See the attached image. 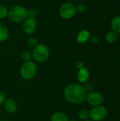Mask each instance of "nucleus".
<instances>
[{
  "instance_id": "obj_1",
  "label": "nucleus",
  "mask_w": 120,
  "mask_h": 121,
  "mask_svg": "<svg viewBox=\"0 0 120 121\" xmlns=\"http://www.w3.org/2000/svg\"><path fill=\"white\" fill-rule=\"evenodd\" d=\"M65 100L71 104L79 105L86 101L87 93L83 86L78 83H72L67 85L63 91Z\"/></svg>"
},
{
  "instance_id": "obj_2",
  "label": "nucleus",
  "mask_w": 120,
  "mask_h": 121,
  "mask_svg": "<svg viewBox=\"0 0 120 121\" xmlns=\"http://www.w3.org/2000/svg\"><path fill=\"white\" fill-rule=\"evenodd\" d=\"M8 18L14 23H23L28 18L27 9L20 5H15L8 9Z\"/></svg>"
},
{
  "instance_id": "obj_3",
  "label": "nucleus",
  "mask_w": 120,
  "mask_h": 121,
  "mask_svg": "<svg viewBox=\"0 0 120 121\" xmlns=\"http://www.w3.org/2000/svg\"><path fill=\"white\" fill-rule=\"evenodd\" d=\"M32 58L37 63H43L46 62L50 55L49 48L42 43H38L34 48H33Z\"/></svg>"
},
{
  "instance_id": "obj_4",
  "label": "nucleus",
  "mask_w": 120,
  "mask_h": 121,
  "mask_svg": "<svg viewBox=\"0 0 120 121\" xmlns=\"http://www.w3.org/2000/svg\"><path fill=\"white\" fill-rule=\"evenodd\" d=\"M37 73V66L33 61L23 62L20 67V75L25 80L33 79Z\"/></svg>"
},
{
  "instance_id": "obj_5",
  "label": "nucleus",
  "mask_w": 120,
  "mask_h": 121,
  "mask_svg": "<svg viewBox=\"0 0 120 121\" xmlns=\"http://www.w3.org/2000/svg\"><path fill=\"white\" fill-rule=\"evenodd\" d=\"M59 14L61 18L65 20L72 18L76 14V5L71 2H66L62 4L59 9Z\"/></svg>"
},
{
  "instance_id": "obj_6",
  "label": "nucleus",
  "mask_w": 120,
  "mask_h": 121,
  "mask_svg": "<svg viewBox=\"0 0 120 121\" xmlns=\"http://www.w3.org/2000/svg\"><path fill=\"white\" fill-rule=\"evenodd\" d=\"M107 116V109L102 105L93 107L90 111L89 118L93 121H101Z\"/></svg>"
},
{
  "instance_id": "obj_7",
  "label": "nucleus",
  "mask_w": 120,
  "mask_h": 121,
  "mask_svg": "<svg viewBox=\"0 0 120 121\" xmlns=\"http://www.w3.org/2000/svg\"><path fill=\"white\" fill-rule=\"evenodd\" d=\"M86 101L90 106L95 107L102 104L103 102V96L100 92L93 91L87 94Z\"/></svg>"
},
{
  "instance_id": "obj_8",
  "label": "nucleus",
  "mask_w": 120,
  "mask_h": 121,
  "mask_svg": "<svg viewBox=\"0 0 120 121\" xmlns=\"http://www.w3.org/2000/svg\"><path fill=\"white\" fill-rule=\"evenodd\" d=\"M37 28V21L35 18H27L22 23V30L26 35L33 34Z\"/></svg>"
},
{
  "instance_id": "obj_9",
  "label": "nucleus",
  "mask_w": 120,
  "mask_h": 121,
  "mask_svg": "<svg viewBox=\"0 0 120 121\" xmlns=\"http://www.w3.org/2000/svg\"><path fill=\"white\" fill-rule=\"evenodd\" d=\"M4 111L8 113H13L17 111L18 104L15 100L12 99H6L5 101L3 104Z\"/></svg>"
},
{
  "instance_id": "obj_10",
  "label": "nucleus",
  "mask_w": 120,
  "mask_h": 121,
  "mask_svg": "<svg viewBox=\"0 0 120 121\" xmlns=\"http://www.w3.org/2000/svg\"><path fill=\"white\" fill-rule=\"evenodd\" d=\"M90 77V72L88 69L86 67L79 69L77 73V79L78 81L81 84H85L87 82Z\"/></svg>"
},
{
  "instance_id": "obj_11",
  "label": "nucleus",
  "mask_w": 120,
  "mask_h": 121,
  "mask_svg": "<svg viewBox=\"0 0 120 121\" xmlns=\"http://www.w3.org/2000/svg\"><path fill=\"white\" fill-rule=\"evenodd\" d=\"M91 36V33L88 30H82L76 35V42L79 44H84L90 40Z\"/></svg>"
},
{
  "instance_id": "obj_12",
  "label": "nucleus",
  "mask_w": 120,
  "mask_h": 121,
  "mask_svg": "<svg viewBox=\"0 0 120 121\" xmlns=\"http://www.w3.org/2000/svg\"><path fill=\"white\" fill-rule=\"evenodd\" d=\"M68 116L62 111H56L50 117V121H69Z\"/></svg>"
},
{
  "instance_id": "obj_13",
  "label": "nucleus",
  "mask_w": 120,
  "mask_h": 121,
  "mask_svg": "<svg viewBox=\"0 0 120 121\" xmlns=\"http://www.w3.org/2000/svg\"><path fill=\"white\" fill-rule=\"evenodd\" d=\"M110 26L112 28V30L115 31L117 34L120 33V16H114L112 18Z\"/></svg>"
},
{
  "instance_id": "obj_14",
  "label": "nucleus",
  "mask_w": 120,
  "mask_h": 121,
  "mask_svg": "<svg viewBox=\"0 0 120 121\" xmlns=\"http://www.w3.org/2000/svg\"><path fill=\"white\" fill-rule=\"evenodd\" d=\"M117 38H118V34L112 30L108 31L105 35V40L109 44L115 43L117 40Z\"/></svg>"
},
{
  "instance_id": "obj_15",
  "label": "nucleus",
  "mask_w": 120,
  "mask_h": 121,
  "mask_svg": "<svg viewBox=\"0 0 120 121\" xmlns=\"http://www.w3.org/2000/svg\"><path fill=\"white\" fill-rule=\"evenodd\" d=\"M9 36V31L8 28L3 24H0V42H6Z\"/></svg>"
},
{
  "instance_id": "obj_16",
  "label": "nucleus",
  "mask_w": 120,
  "mask_h": 121,
  "mask_svg": "<svg viewBox=\"0 0 120 121\" xmlns=\"http://www.w3.org/2000/svg\"><path fill=\"white\" fill-rule=\"evenodd\" d=\"M21 60L25 62H28L30 61L32 59V54L28 50H23L21 53Z\"/></svg>"
},
{
  "instance_id": "obj_17",
  "label": "nucleus",
  "mask_w": 120,
  "mask_h": 121,
  "mask_svg": "<svg viewBox=\"0 0 120 121\" xmlns=\"http://www.w3.org/2000/svg\"><path fill=\"white\" fill-rule=\"evenodd\" d=\"M8 8L2 4H0V20H4L8 17Z\"/></svg>"
},
{
  "instance_id": "obj_18",
  "label": "nucleus",
  "mask_w": 120,
  "mask_h": 121,
  "mask_svg": "<svg viewBox=\"0 0 120 121\" xmlns=\"http://www.w3.org/2000/svg\"><path fill=\"white\" fill-rule=\"evenodd\" d=\"M90 116V111H88L87 109H82L79 113V117L80 119L83 121L88 120Z\"/></svg>"
},
{
  "instance_id": "obj_19",
  "label": "nucleus",
  "mask_w": 120,
  "mask_h": 121,
  "mask_svg": "<svg viewBox=\"0 0 120 121\" xmlns=\"http://www.w3.org/2000/svg\"><path fill=\"white\" fill-rule=\"evenodd\" d=\"M83 87L85 91L87 94L93 91V89H94V85H93V84L91 83V82H88L84 84V85L83 86Z\"/></svg>"
},
{
  "instance_id": "obj_20",
  "label": "nucleus",
  "mask_w": 120,
  "mask_h": 121,
  "mask_svg": "<svg viewBox=\"0 0 120 121\" xmlns=\"http://www.w3.org/2000/svg\"><path fill=\"white\" fill-rule=\"evenodd\" d=\"M27 44L29 47L32 48H34L36 45H38V41L37 40L34 38V37H30L27 40Z\"/></svg>"
},
{
  "instance_id": "obj_21",
  "label": "nucleus",
  "mask_w": 120,
  "mask_h": 121,
  "mask_svg": "<svg viewBox=\"0 0 120 121\" xmlns=\"http://www.w3.org/2000/svg\"><path fill=\"white\" fill-rule=\"evenodd\" d=\"M86 6L84 4H79L78 5L76 6V13H84L86 11Z\"/></svg>"
},
{
  "instance_id": "obj_22",
  "label": "nucleus",
  "mask_w": 120,
  "mask_h": 121,
  "mask_svg": "<svg viewBox=\"0 0 120 121\" xmlns=\"http://www.w3.org/2000/svg\"><path fill=\"white\" fill-rule=\"evenodd\" d=\"M27 14H28V18L35 19V18L38 15V12L35 9H30L29 10H27Z\"/></svg>"
},
{
  "instance_id": "obj_23",
  "label": "nucleus",
  "mask_w": 120,
  "mask_h": 121,
  "mask_svg": "<svg viewBox=\"0 0 120 121\" xmlns=\"http://www.w3.org/2000/svg\"><path fill=\"white\" fill-rule=\"evenodd\" d=\"M5 100H6V95L1 90H0V106L3 105Z\"/></svg>"
},
{
  "instance_id": "obj_24",
  "label": "nucleus",
  "mask_w": 120,
  "mask_h": 121,
  "mask_svg": "<svg viewBox=\"0 0 120 121\" xmlns=\"http://www.w3.org/2000/svg\"><path fill=\"white\" fill-rule=\"evenodd\" d=\"M89 40H91V42L93 44H98V43H99V38H98V37L96 36V35L91 36Z\"/></svg>"
},
{
  "instance_id": "obj_25",
  "label": "nucleus",
  "mask_w": 120,
  "mask_h": 121,
  "mask_svg": "<svg viewBox=\"0 0 120 121\" xmlns=\"http://www.w3.org/2000/svg\"><path fill=\"white\" fill-rule=\"evenodd\" d=\"M76 67L78 69H82V68H83V67H84V63L82 62V61H77L76 62Z\"/></svg>"
},
{
  "instance_id": "obj_26",
  "label": "nucleus",
  "mask_w": 120,
  "mask_h": 121,
  "mask_svg": "<svg viewBox=\"0 0 120 121\" xmlns=\"http://www.w3.org/2000/svg\"><path fill=\"white\" fill-rule=\"evenodd\" d=\"M69 121H77V120H75V119H72V120H69Z\"/></svg>"
},
{
  "instance_id": "obj_27",
  "label": "nucleus",
  "mask_w": 120,
  "mask_h": 121,
  "mask_svg": "<svg viewBox=\"0 0 120 121\" xmlns=\"http://www.w3.org/2000/svg\"><path fill=\"white\" fill-rule=\"evenodd\" d=\"M91 121V120H88H88H86V121Z\"/></svg>"
},
{
  "instance_id": "obj_28",
  "label": "nucleus",
  "mask_w": 120,
  "mask_h": 121,
  "mask_svg": "<svg viewBox=\"0 0 120 121\" xmlns=\"http://www.w3.org/2000/svg\"><path fill=\"white\" fill-rule=\"evenodd\" d=\"M8 121V120H4V121Z\"/></svg>"
},
{
  "instance_id": "obj_29",
  "label": "nucleus",
  "mask_w": 120,
  "mask_h": 121,
  "mask_svg": "<svg viewBox=\"0 0 120 121\" xmlns=\"http://www.w3.org/2000/svg\"><path fill=\"white\" fill-rule=\"evenodd\" d=\"M0 121H1V116H0Z\"/></svg>"
}]
</instances>
